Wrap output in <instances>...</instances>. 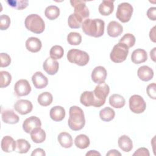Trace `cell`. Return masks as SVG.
Returning a JSON list of instances; mask_svg holds the SVG:
<instances>
[{
    "mask_svg": "<svg viewBox=\"0 0 156 156\" xmlns=\"http://www.w3.org/2000/svg\"><path fill=\"white\" fill-rule=\"evenodd\" d=\"M107 34L112 37H117L123 32L122 25L116 21H110L107 27Z\"/></svg>",
    "mask_w": 156,
    "mask_h": 156,
    "instance_id": "e0dca14e",
    "label": "cell"
},
{
    "mask_svg": "<svg viewBox=\"0 0 156 156\" xmlns=\"http://www.w3.org/2000/svg\"><path fill=\"white\" fill-rule=\"evenodd\" d=\"M14 91L18 96H27L31 91V87L27 80L20 79L15 83Z\"/></svg>",
    "mask_w": 156,
    "mask_h": 156,
    "instance_id": "8fae6325",
    "label": "cell"
},
{
    "mask_svg": "<svg viewBox=\"0 0 156 156\" xmlns=\"http://www.w3.org/2000/svg\"><path fill=\"white\" fill-rule=\"evenodd\" d=\"M49 115L53 121H61L65 116V110L62 106H54L50 110Z\"/></svg>",
    "mask_w": 156,
    "mask_h": 156,
    "instance_id": "603a6c76",
    "label": "cell"
},
{
    "mask_svg": "<svg viewBox=\"0 0 156 156\" xmlns=\"http://www.w3.org/2000/svg\"><path fill=\"white\" fill-rule=\"evenodd\" d=\"M42 46L41 41L37 37H30L26 41V49L31 52H38Z\"/></svg>",
    "mask_w": 156,
    "mask_h": 156,
    "instance_id": "7402d4cb",
    "label": "cell"
},
{
    "mask_svg": "<svg viewBox=\"0 0 156 156\" xmlns=\"http://www.w3.org/2000/svg\"><path fill=\"white\" fill-rule=\"evenodd\" d=\"M146 107L144 99L140 95L134 94L129 99V108L132 112L136 114L143 113Z\"/></svg>",
    "mask_w": 156,
    "mask_h": 156,
    "instance_id": "52a82bcc",
    "label": "cell"
},
{
    "mask_svg": "<svg viewBox=\"0 0 156 156\" xmlns=\"http://www.w3.org/2000/svg\"><path fill=\"white\" fill-rule=\"evenodd\" d=\"M106 155L107 156H116V155H119V156H121V154L118 151V150H116V149H112V150H110L107 154H106Z\"/></svg>",
    "mask_w": 156,
    "mask_h": 156,
    "instance_id": "bcb514c9",
    "label": "cell"
},
{
    "mask_svg": "<svg viewBox=\"0 0 156 156\" xmlns=\"http://www.w3.org/2000/svg\"><path fill=\"white\" fill-rule=\"evenodd\" d=\"M74 144L78 148L84 149L90 146V141L89 138L86 135L80 134L75 138Z\"/></svg>",
    "mask_w": 156,
    "mask_h": 156,
    "instance_id": "f1b7e54d",
    "label": "cell"
},
{
    "mask_svg": "<svg viewBox=\"0 0 156 156\" xmlns=\"http://www.w3.org/2000/svg\"><path fill=\"white\" fill-rule=\"evenodd\" d=\"M14 108L18 113L24 115L32 112L33 105L32 102L28 100L20 99L14 104Z\"/></svg>",
    "mask_w": 156,
    "mask_h": 156,
    "instance_id": "7c38bea8",
    "label": "cell"
},
{
    "mask_svg": "<svg viewBox=\"0 0 156 156\" xmlns=\"http://www.w3.org/2000/svg\"><path fill=\"white\" fill-rule=\"evenodd\" d=\"M80 102L82 105L86 107H101V105L96 98L93 91H85L83 92L80 97Z\"/></svg>",
    "mask_w": 156,
    "mask_h": 156,
    "instance_id": "30bf717a",
    "label": "cell"
},
{
    "mask_svg": "<svg viewBox=\"0 0 156 156\" xmlns=\"http://www.w3.org/2000/svg\"><path fill=\"white\" fill-rule=\"evenodd\" d=\"M1 146L5 152H11L15 151L16 141L10 136H5L1 140Z\"/></svg>",
    "mask_w": 156,
    "mask_h": 156,
    "instance_id": "44dd1931",
    "label": "cell"
},
{
    "mask_svg": "<svg viewBox=\"0 0 156 156\" xmlns=\"http://www.w3.org/2000/svg\"><path fill=\"white\" fill-rule=\"evenodd\" d=\"M115 116V112L113 109L110 107H106L99 112V117L103 121L105 122H109L112 121Z\"/></svg>",
    "mask_w": 156,
    "mask_h": 156,
    "instance_id": "4dcf8cb0",
    "label": "cell"
},
{
    "mask_svg": "<svg viewBox=\"0 0 156 156\" xmlns=\"http://www.w3.org/2000/svg\"><path fill=\"white\" fill-rule=\"evenodd\" d=\"M70 3L74 8V14L80 16L84 21L88 18L90 16V12L86 5V1L73 0L70 1Z\"/></svg>",
    "mask_w": 156,
    "mask_h": 156,
    "instance_id": "ba28073f",
    "label": "cell"
},
{
    "mask_svg": "<svg viewBox=\"0 0 156 156\" xmlns=\"http://www.w3.org/2000/svg\"><path fill=\"white\" fill-rule=\"evenodd\" d=\"M1 74V88H5L7 87L11 82L12 80V76L11 74L5 71H1L0 72Z\"/></svg>",
    "mask_w": 156,
    "mask_h": 156,
    "instance_id": "f35d334b",
    "label": "cell"
},
{
    "mask_svg": "<svg viewBox=\"0 0 156 156\" xmlns=\"http://www.w3.org/2000/svg\"><path fill=\"white\" fill-rule=\"evenodd\" d=\"M41 126V122L40 119L35 116H32L27 118L23 123V129L27 133H30L35 128L40 127Z\"/></svg>",
    "mask_w": 156,
    "mask_h": 156,
    "instance_id": "4fadbf2b",
    "label": "cell"
},
{
    "mask_svg": "<svg viewBox=\"0 0 156 156\" xmlns=\"http://www.w3.org/2000/svg\"><path fill=\"white\" fill-rule=\"evenodd\" d=\"M43 69L49 75H54L58 71L59 64L56 60L51 57L47 58L43 64Z\"/></svg>",
    "mask_w": 156,
    "mask_h": 156,
    "instance_id": "9a60e30c",
    "label": "cell"
},
{
    "mask_svg": "<svg viewBox=\"0 0 156 156\" xmlns=\"http://www.w3.org/2000/svg\"><path fill=\"white\" fill-rule=\"evenodd\" d=\"M119 43H121L127 46L128 48H132L134 46L135 43V37L132 34H126L121 38Z\"/></svg>",
    "mask_w": 156,
    "mask_h": 156,
    "instance_id": "74e56055",
    "label": "cell"
},
{
    "mask_svg": "<svg viewBox=\"0 0 156 156\" xmlns=\"http://www.w3.org/2000/svg\"><path fill=\"white\" fill-rule=\"evenodd\" d=\"M30 149V144L26 140L23 138L18 139L16 141L15 151L20 154L27 153Z\"/></svg>",
    "mask_w": 156,
    "mask_h": 156,
    "instance_id": "1f68e13d",
    "label": "cell"
},
{
    "mask_svg": "<svg viewBox=\"0 0 156 156\" xmlns=\"http://www.w3.org/2000/svg\"><path fill=\"white\" fill-rule=\"evenodd\" d=\"M52 100H53L52 95L51 94V93L47 92V91L43 92L40 94H39L37 99L38 104L40 105L44 106V107H46L51 104V103L52 102Z\"/></svg>",
    "mask_w": 156,
    "mask_h": 156,
    "instance_id": "836d02e7",
    "label": "cell"
},
{
    "mask_svg": "<svg viewBox=\"0 0 156 156\" xmlns=\"http://www.w3.org/2000/svg\"><path fill=\"white\" fill-rule=\"evenodd\" d=\"M1 58V64L0 66L1 68L7 67L10 65L11 63V58L10 55L7 53H1L0 54Z\"/></svg>",
    "mask_w": 156,
    "mask_h": 156,
    "instance_id": "60d3db41",
    "label": "cell"
},
{
    "mask_svg": "<svg viewBox=\"0 0 156 156\" xmlns=\"http://www.w3.org/2000/svg\"><path fill=\"white\" fill-rule=\"evenodd\" d=\"M84 20L79 16L72 13L71 14L68 19V24L69 27L72 29H79L82 26V23Z\"/></svg>",
    "mask_w": 156,
    "mask_h": 156,
    "instance_id": "f546056e",
    "label": "cell"
},
{
    "mask_svg": "<svg viewBox=\"0 0 156 156\" xmlns=\"http://www.w3.org/2000/svg\"><path fill=\"white\" fill-rule=\"evenodd\" d=\"M69 115L68 121L69 127L74 131L81 130L85 124V119L82 109L79 107L73 105L69 108Z\"/></svg>",
    "mask_w": 156,
    "mask_h": 156,
    "instance_id": "7a4b0ae2",
    "label": "cell"
},
{
    "mask_svg": "<svg viewBox=\"0 0 156 156\" xmlns=\"http://www.w3.org/2000/svg\"><path fill=\"white\" fill-rule=\"evenodd\" d=\"M133 10V7L129 3H120L118 5L116 16L122 23H127L130 20Z\"/></svg>",
    "mask_w": 156,
    "mask_h": 156,
    "instance_id": "8992f818",
    "label": "cell"
},
{
    "mask_svg": "<svg viewBox=\"0 0 156 156\" xmlns=\"http://www.w3.org/2000/svg\"><path fill=\"white\" fill-rule=\"evenodd\" d=\"M147 17L152 21L156 20V7H150L147 11Z\"/></svg>",
    "mask_w": 156,
    "mask_h": 156,
    "instance_id": "ee69618b",
    "label": "cell"
},
{
    "mask_svg": "<svg viewBox=\"0 0 156 156\" xmlns=\"http://www.w3.org/2000/svg\"><path fill=\"white\" fill-rule=\"evenodd\" d=\"M66 57L70 63L80 66L86 65L90 60L89 55L86 52L77 49H70L68 52Z\"/></svg>",
    "mask_w": 156,
    "mask_h": 156,
    "instance_id": "277c9868",
    "label": "cell"
},
{
    "mask_svg": "<svg viewBox=\"0 0 156 156\" xmlns=\"http://www.w3.org/2000/svg\"><path fill=\"white\" fill-rule=\"evenodd\" d=\"M109 104L112 107L121 108L126 104V100L123 96L118 94H113L109 98Z\"/></svg>",
    "mask_w": 156,
    "mask_h": 156,
    "instance_id": "83f0119b",
    "label": "cell"
},
{
    "mask_svg": "<svg viewBox=\"0 0 156 156\" xmlns=\"http://www.w3.org/2000/svg\"><path fill=\"white\" fill-rule=\"evenodd\" d=\"M155 49L156 48H154L151 51H150V56L152 60L154 62H155Z\"/></svg>",
    "mask_w": 156,
    "mask_h": 156,
    "instance_id": "681fc988",
    "label": "cell"
},
{
    "mask_svg": "<svg viewBox=\"0 0 156 156\" xmlns=\"http://www.w3.org/2000/svg\"><path fill=\"white\" fill-rule=\"evenodd\" d=\"M109 92V86L105 82L98 84L97 86H96L93 93L96 98L99 101L101 106H102L105 104L106 98L107 97Z\"/></svg>",
    "mask_w": 156,
    "mask_h": 156,
    "instance_id": "9c48e42d",
    "label": "cell"
},
{
    "mask_svg": "<svg viewBox=\"0 0 156 156\" xmlns=\"http://www.w3.org/2000/svg\"><path fill=\"white\" fill-rule=\"evenodd\" d=\"M24 24L27 29L37 34L42 33L45 28L44 20L37 14L28 15L25 19Z\"/></svg>",
    "mask_w": 156,
    "mask_h": 156,
    "instance_id": "3957f363",
    "label": "cell"
},
{
    "mask_svg": "<svg viewBox=\"0 0 156 156\" xmlns=\"http://www.w3.org/2000/svg\"><path fill=\"white\" fill-rule=\"evenodd\" d=\"M147 59V52L143 49H136L134 50L131 55L132 62L135 64H140L145 62Z\"/></svg>",
    "mask_w": 156,
    "mask_h": 156,
    "instance_id": "d6986e66",
    "label": "cell"
},
{
    "mask_svg": "<svg viewBox=\"0 0 156 156\" xmlns=\"http://www.w3.org/2000/svg\"><path fill=\"white\" fill-rule=\"evenodd\" d=\"M133 155H144V156H149V150L146 147H140L133 154Z\"/></svg>",
    "mask_w": 156,
    "mask_h": 156,
    "instance_id": "7bdbcfd3",
    "label": "cell"
},
{
    "mask_svg": "<svg viewBox=\"0 0 156 156\" xmlns=\"http://www.w3.org/2000/svg\"><path fill=\"white\" fill-rule=\"evenodd\" d=\"M46 133L41 127H36L30 132L32 140L35 143H41L46 139Z\"/></svg>",
    "mask_w": 156,
    "mask_h": 156,
    "instance_id": "484cf974",
    "label": "cell"
},
{
    "mask_svg": "<svg viewBox=\"0 0 156 156\" xmlns=\"http://www.w3.org/2000/svg\"><path fill=\"white\" fill-rule=\"evenodd\" d=\"M57 140L60 144L65 148H69L73 145V138L71 135L65 132H61L58 134Z\"/></svg>",
    "mask_w": 156,
    "mask_h": 156,
    "instance_id": "4316f807",
    "label": "cell"
},
{
    "mask_svg": "<svg viewBox=\"0 0 156 156\" xmlns=\"http://www.w3.org/2000/svg\"><path fill=\"white\" fill-rule=\"evenodd\" d=\"M88 155H101V154L95 150H91L86 153V156Z\"/></svg>",
    "mask_w": 156,
    "mask_h": 156,
    "instance_id": "c3c4849f",
    "label": "cell"
},
{
    "mask_svg": "<svg viewBox=\"0 0 156 156\" xmlns=\"http://www.w3.org/2000/svg\"><path fill=\"white\" fill-rule=\"evenodd\" d=\"M119 148L126 152H130L133 148V143L132 140L127 135H122L118 138V141Z\"/></svg>",
    "mask_w": 156,
    "mask_h": 156,
    "instance_id": "d4e9b609",
    "label": "cell"
},
{
    "mask_svg": "<svg viewBox=\"0 0 156 156\" xmlns=\"http://www.w3.org/2000/svg\"><path fill=\"white\" fill-rule=\"evenodd\" d=\"M6 2L9 6L17 10H22L26 8L29 3L27 0H7Z\"/></svg>",
    "mask_w": 156,
    "mask_h": 156,
    "instance_id": "d590c367",
    "label": "cell"
},
{
    "mask_svg": "<svg viewBox=\"0 0 156 156\" xmlns=\"http://www.w3.org/2000/svg\"><path fill=\"white\" fill-rule=\"evenodd\" d=\"M107 71L104 66H98L95 67L91 73L92 80L97 83L101 84L104 83L107 77Z\"/></svg>",
    "mask_w": 156,
    "mask_h": 156,
    "instance_id": "5bb4252c",
    "label": "cell"
},
{
    "mask_svg": "<svg viewBox=\"0 0 156 156\" xmlns=\"http://www.w3.org/2000/svg\"><path fill=\"white\" fill-rule=\"evenodd\" d=\"M104 21L99 18L85 20L82 24V31L87 35L93 37H100L104 33Z\"/></svg>",
    "mask_w": 156,
    "mask_h": 156,
    "instance_id": "6da1fadb",
    "label": "cell"
},
{
    "mask_svg": "<svg viewBox=\"0 0 156 156\" xmlns=\"http://www.w3.org/2000/svg\"><path fill=\"white\" fill-rule=\"evenodd\" d=\"M2 120L7 124H14L18 122L20 120L19 116L11 109L5 110L2 112Z\"/></svg>",
    "mask_w": 156,
    "mask_h": 156,
    "instance_id": "ac0fdd59",
    "label": "cell"
},
{
    "mask_svg": "<svg viewBox=\"0 0 156 156\" xmlns=\"http://www.w3.org/2000/svg\"><path fill=\"white\" fill-rule=\"evenodd\" d=\"M149 37L153 42H155V26H154L149 32Z\"/></svg>",
    "mask_w": 156,
    "mask_h": 156,
    "instance_id": "7dc6e473",
    "label": "cell"
},
{
    "mask_svg": "<svg viewBox=\"0 0 156 156\" xmlns=\"http://www.w3.org/2000/svg\"><path fill=\"white\" fill-rule=\"evenodd\" d=\"M32 81L34 87L37 89L45 88L48 83V78L40 71H37L33 74Z\"/></svg>",
    "mask_w": 156,
    "mask_h": 156,
    "instance_id": "2e32d148",
    "label": "cell"
},
{
    "mask_svg": "<svg viewBox=\"0 0 156 156\" xmlns=\"http://www.w3.org/2000/svg\"><path fill=\"white\" fill-rule=\"evenodd\" d=\"M67 41L71 45H79L82 41V36L79 33L71 32L67 35Z\"/></svg>",
    "mask_w": 156,
    "mask_h": 156,
    "instance_id": "8d00e7d4",
    "label": "cell"
},
{
    "mask_svg": "<svg viewBox=\"0 0 156 156\" xmlns=\"http://www.w3.org/2000/svg\"><path fill=\"white\" fill-rule=\"evenodd\" d=\"M155 88H156V85L155 83L149 84L146 88V92L147 95L152 99H156Z\"/></svg>",
    "mask_w": 156,
    "mask_h": 156,
    "instance_id": "b9f144b4",
    "label": "cell"
},
{
    "mask_svg": "<svg viewBox=\"0 0 156 156\" xmlns=\"http://www.w3.org/2000/svg\"><path fill=\"white\" fill-rule=\"evenodd\" d=\"M114 9L113 1L111 0H104L100 4L98 10L99 12L104 16L110 15Z\"/></svg>",
    "mask_w": 156,
    "mask_h": 156,
    "instance_id": "cb8c5ba5",
    "label": "cell"
},
{
    "mask_svg": "<svg viewBox=\"0 0 156 156\" xmlns=\"http://www.w3.org/2000/svg\"><path fill=\"white\" fill-rule=\"evenodd\" d=\"M44 15L50 20H55L60 15V9L56 5H49L45 9Z\"/></svg>",
    "mask_w": 156,
    "mask_h": 156,
    "instance_id": "d6a6232c",
    "label": "cell"
},
{
    "mask_svg": "<svg viewBox=\"0 0 156 156\" xmlns=\"http://www.w3.org/2000/svg\"><path fill=\"white\" fill-rule=\"evenodd\" d=\"M31 155L32 156H35V155H37V156H44L46 155V153L44 152V151L41 149V148H37L35 149H34L32 154H31Z\"/></svg>",
    "mask_w": 156,
    "mask_h": 156,
    "instance_id": "f6af8a7d",
    "label": "cell"
},
{
    "mask_svg": "<svg viewBox=\"0 0 156 156\" xmlns=\"http://www.w3.org/2000/svg\"><path fill=\"white\" fill-rule=\"evenodd\" d=\"M10 24V18L7 15L0 16V29L2 30L7 29Z\"/></svg>",
    "mask_w": 156,
    "mask_h": 156,
    "instance_id": "ab89813d",
    "label": "cell"
},
{
    "mask_svg": "<svg viewBox=\"0 0 156 156\" xmlns=\"http://www.w3.org/2000/svg\"><path fill=\"white\" fill-rule=\"evenodd\" d=\"M137 75L140 79L143 81H149L153 78L154 71L152 68L148 66H141L137 71Z\"/></svg>",
    "mask_w": 156,
    "mask_h": 156,
    "instance_id": "ffe728a7",
    "label": "cell"
},
{
    "mask_svg": "<svg viewBox=\"0 0 156 156\" xmlns=\"http://www.w3.org/2000/svg\"><path fill=\"white\" fill-rule=\"evenodd\" d=\"M129 54V48L123 43H118L115 44L110 54V59L115 63H121L124 62Z\"/></svg>",
    "mask_w": 156,
    "mask_h": 156,
    "instance_id": "5b68a950",
    "label": "cell"
},
{
    "mask_svg": "<svg viewBox=\"0 0 156 156\" xmlns=\"http://www.w3.org/2000/svg\"><path fill=\"white\" fill-rule=\"evenodd\" d=\"M64 51L63 48L59 45H54L53 46L49 51L50 57L54 59H60L63 55Z\"/></svg>",
    "mask_w": 156,
    "mask_h": 156,
    "instance_id": "e575fe53",
    "label": "cell"
}]
</instances>
